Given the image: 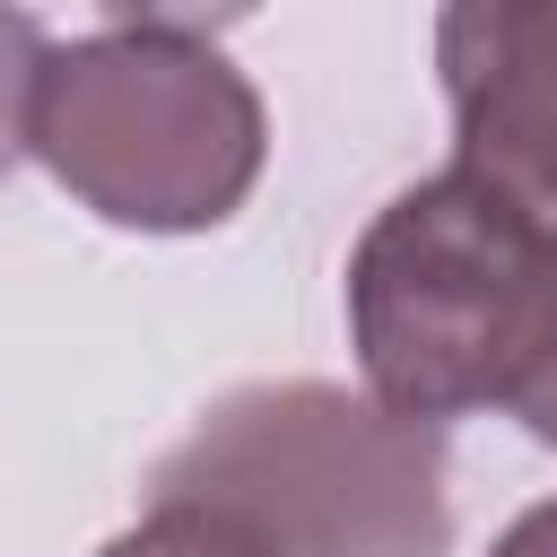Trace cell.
<instances>
[{
	"mask_svg": "<svg viewBox=\"0 0 557 557\" xmlns=\"http://www.w3.org/2000/svg\"><path fill=\"white\" fill-rule=\"evenodd\" d=\"M513 418L557 453V313H548V339H540V357H531V374H522V392H513Z\"/></svg>",
	"mask_w": 557,
	"mask_h": 557,
	"instance_id": "obj_7",
	"label": "cell"
},
{
	"mask_svg": "<svg viewBox=\"0 0 557 557\" xmlns=\"http://www.w3.org/2000/svg\"><path fill=\"white\" fill-rule=\"evenodd\" d=\"M26 157L104 226L200 235L226 226L270 157L252 78L191 17H104L35 70Z\"/></svg>",
	"mask_w": 557,
	"mask_h": 557,
	"instance_id": "obj_1",
	"label": "cell"
},
{
	"mask_svg": "<svg viewBox=\"0 0 557 557\" xmlns=\"http://www.w3.org/2000/svg\"><path fill=\"white\" fill-rule=\"evenodd\" d=\"M453 174L557 244V0H453L435 17Z\"/></svg>",
	"mask_w": 557,
	"mask_h": 557,
	"instance_id": "obj_4",
	"label": "cell"
},
{
	"mask_svg": "<svg viewBox=\"0 0 557 557\" xmlns=\"http://www.w3.org/2000/svg\"><path fill=\"white\" fill-rule=\"evenodd\" d=\"M487 557H557V496H540V505H522V513L505 522V540H496Z\"/></svg>",
	"mask_w": 557,
	"mask_h": 557,
	"instance_id": "obj_8",
	"label": "cell"
},
{
	"mask_svg": "<svg viewBox=\"0 0 557 557\" xmlns=\"http://www.w3.org/2000/svg\"><path fill=\"white\" fill-rule=\"evenodd\" d=\"M557 313V244L461 174L392 191L348 252V339L366 400L409 426L513 409Z\"/></svg>",
	"mask_w": 557,
	"mask_h": 557,
	"instance_id": "obj_2",
	"label": "cell"
},
{
	"mask_svg": "<svg viewBox=\"0 0 557 557\" xmlns=\"http://www.w3.org/2000/svg\"><path fill=\"white\" fill-rule=\"evenodd\" d=\"M44 52H52V35H44L26 9H0V183H9V165L26 157V104H35Z\"/></svg>",
	"mask_w": 557,
	"mask_h": 557,
	"instance_id": "obj_6",
	"label": "cell"
},
{
	"mask_svg": "<svg viewBox=\"0 0 557 557\" xmlns=\"http://www.w3.org/2000/svg\"><path fill=\"white\" fill-rule=\"evenodd\" d=\"M96 557H270L261 531H244L218 505H148L122 540H104Z\"/></svg>",
	"mask_w": 557,
	"mask_h": 557,
	"instance_id": "obj_5",
	"label": "cell"
},
{
	"mask_svg": "<svg viewBox=\"0 0 557 557\" xmlns=\"http://www.w3.org/2000/svg\"><path fill=\"white\" fill-rule=\"evenodd\" d=\"M148 505H218L270 557H444V435L339 383L226 392L148 479Z\"/></svg>",
	"mask_w": 557,
	"mask_h": 557,
	"instance_id": "obj_3",
	"label": "cell"
}]
</instances>
